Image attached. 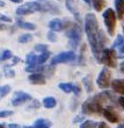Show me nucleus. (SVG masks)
I'll return each mask as SVG.
<instances>
[{
    "instance_id": "nucleus-1",
    "label": "nucleus",
    "mask_w": 124,
    "mask_h": 128,
    "mask_svg": "<svg viewBox=\"0 0 124 128\" xmlns=\"http://www.w3.org/2000/svg\"><path fill=\"white\" fill-rule=\"evenodd\" d=\"M100 28L95 14L88 13L85 16V33L88 38V43L91 47L92 54L97 62L101 61V52L103 51L104 47L100 41Z\"/></svg>"
},
{
    "instance_id": "nucleus-2",
    "label": "nucleus",
    "mask_w": 124,
    "mask_h": 128,
    "mask_svg": "<svg viewBox=\"0 0 124 128\" xmlns=\"http://www.w3.org/2000/svg\"><path fill=\"white\" fill-rule=\"evenodd\" d=\"M104 108V104L102 101L100 93L94 97L88 98L84 104L81 105V111L84 115H93V114H102Z\"/></svg>"
},
{
    "instance_id": "nucleus-3",
    "label": "nucleus",
    "mask_w": 124,
    "mask_h": 128,
    "mask_svg": "<svg viewBox=\"0 0 124 128\" xmlns=\"http://www.w3.org/2000/svg\"><path fill=\"white\" fill-rule=\"evenodd\" d=\"M64 22H65L64 24V29L66 32L65 35L70 40V46L73 48H77L79 46V42L81 41V34H82L80 26L77 22H73V21L70 20H65Z\"/></svg>"
},
{
    "instance_id": "nucleus-4",
    "label": "nucleus",
    "mask_w": 124,
    "mask_h": 128,
    "mask_svg": "<svg viewBox=\"0 0 124 128\" xmlns=\"http://www.w3.org/2000/svg\"><path fill=\"white\" fill-rule=\"evenodd\" d=\"M102 18H103V22H104L106 28H107L108 34H109L110 36H113L115 34L116 21H117L116 13L113 10V8H107V10L103 12V14H102Z\"/></svg>"
},
{
    "instance_id": "nucleus-5",
    "label": "nucleus",
    "mask_w": 124,
    "mask_h": 128,
    "mask_svg": "<svg viewBox=\"0 0 124 128\" xmlns=\"http://www.w3.org/2000/svg\"><path fill=\"white\" fill-rule=\"evenodd\" d=\"M117 56H116V52H115L113 49H107L104 48L103 51L101 52V61L100 63H103L106 65V68H114L117 66Z\"/></svg>"
},
{
    "instance_id": "nucleus-6",
    "label": "nucleus",
    "mask_w": 124,
    "mask_h": 128,
    "mask_svg": "<svg viewBox=\"0 0 124 128\" xmlns=\"http://www.w3.org/2000/svg\"><path fill=\"white\" fill-rule=\"evenodd\" d=\"M41 10H42V4H40L38 1H29L17 7L16 14L17 15H28L35 12H41Z\"/></svg>"
},
{
    "instance_id": "nucleus-7",
    "label": "nucleus",
    "mask_w": 124,
    "mask_h": 128,
    "mask_svg": "<svg viewBox=\"0 0 124 128\" xmlns=\"http://www.w3.org/2000/svg\"><path fill=\"white\" fill-rule=\"evenodd\" d=\"M96 85L102 90H106L111 85V71L109 68H103L96 78Z\"/></svg>"
},
{
    "instance_id": "nucleus-8",
    "label": "nucleus",
    "mask_w": 124,
    "mask_h": 128,
    "mask_svg": "<svg viewBox=\"0 0 124 128\" xmlns=\"http://www.w3.org/2000/svg\"><path fill=\"white\" fill-rule=\"evenodd\" d=\"M77 60V55L74 51H64V52H61V54L56 55L52 61H51V65L55 66L57 64H64V63H70V62Z\"/></svg>"
},
{
    "instance_id": "nucleus-9",
    "label": "nucleus",
    "mask_w": 124,
    "mask_h": 128,
    "mask_svg": "<svg viewBox=\"0 0 124 128\" xmlns=\"http://www.w3.org/2000/svg\"><path fill=\"white\" fill-rule=\"evenodd\" d=\"M33 98L30 94H28L23 91H16L14 92L13 98H12V105L14 107H17L20 105H23L24 102H28V101H31Z\"/></svg>"
},
{
    "instance_id": "nucleus-10",
    "label": "nucleus",
    "mask_w": 124,
    "mask_h": 128,
    "mask_svg": "<svg viewBox=\"0 0 124 128\" xmlns=\"http://www.w3.org/2000/svg\"><path fill=\"white\" fill-rule=\"evenodd\" d=\"M111 49L116 52L118 60H124V37L121 34H118L116 36V40L114 41Z\"/></svg>"
},
{
    "instance_id": "nucleus-11",
    "label": "nucleus",
    "mask_w": 124,
    "mask_h": 128,
    "mask_svg": "<svg viewBox=\"0 0 124 128\" xmlns=\"http://www.w3.org/2000/svg\"><path fill=\"white\" fill-rule=\"evenodd\" d=\"M58 88L64 93H74L75 96H79L81 93L80 85L73 84V83H59Z\"/></svg>"
},
{
    "instance_id": "nucleus-12",
    "label": "nucleus",
    "mask_w": 124,
    "mask_h": 128,
    "mask_svg": "<svg viewBox=\"0 0 124 128\" xmlns=\"http://www.w3.org/2000/svg\"><path fill=\"white\" fill-rule=\"evenodd\" d=\"M102 115L107 121L111 122V124H117L120 121V115L118 113L114 110V107H106L102 111Z\"/></svg>"
},
{
    "instance_id": "nucleus-13",
    "label": "nucleus",
    "mask_w": 124,
    "mask_h": 128,
    "mask_svg": "<svg viewBox=\"0 0 124 128\" xmlns=\"http://www.w3.org/2000/svg\"><path fill=\"white\" fill-rule=\"evenodd\" d=\"M110 88L115 93L120 94L121 97H124V79H113L111 80Z\"/></svg>"
},
{
    "instance_id": "nucleus-14",
    "label": "nucleus",
    "mask_w": 124,
    "mask_h": 128,
    "mask_svg": "<svg viewBox=\"0 0 124 128\" xmlns=\"http://www.w3.org/2000/svg\"><path fill=\"white\" fill-rule=\"evenodd\" d=\"M41 12H48V13H51V14H57V13H61V10L57 5H55L54 2L51 1H45L44 4H42V10Z\"/></svg>"
},
{
    "instance_id": "nucleus-15",
    "label": "nucleus",
    "mask_w": 124,
    "mask_h": 128,
    "mask_svg": "<svg viewBox=\"0 0 124 128\" xmlns=\"http://www.w3.org/2000/svg\"><path fill=\"white\" fill-rule=\"evenodd\" d=\"M28 80L34 85H44L47 83V78L44 77L43 74H31L28 77Z\"/></svg>"
},
{
    "instance_id": "nucleus-16",
    "label": "nucleus",
    "mask_w": 124,
    "mask_h": 128,
    "mask_svg": "<svg viewBox=\"0 0 124 128\" xmlns=\"http://www.w3.org/2000/svg\"><path fill=\"white\" fill-rule=\"evenodd\" d=\"M48 26L50 28V30L52 32H62L64 29V21L56 18V19H52L51 21H49Z\"/></svg>"
},
{
    "instance_id": "nucleus-17",
    "label": "nucleus",
    "mask_w": 124,
    "mask_h": 128,
    "mask_svg": "<svg viewBox=\"0 0 124 128\" xmlns=\"http://www.w3.org/2000/svg\"><path fill=\"white\" fill-rule=\"evenodd\" d=\"M115 10L116 16L120 20L124 19V0H115Z\"/></svg>"
},
{
    "instance_id": "nucleus-18",
    "label": "nucleus",
    "mask_w": 124,
    "mask_h": 128,
    "mask_svg": "<svg viewBox=\"0 0 124 128\" xmlns=\"http://www.w3.org/2000/svg\"><path fill=\"white\" fill-rule=\"evenodd\" d=\"M51 125H52V122H51L50 120L41 118V119H37V120H35L33 127L34 128H50Z\"/></svg>"
},
{
    "instance_id": "nucleus-19",
    "label": "nucleus",
    "mask_w": 124,
    "mask_h": 128,
    "mask_svg": "<svg viewBox=\"0 0 124 128\" xmlns=\"http://www.w3.org/2000/svg\"><path fill=\"white\" fill-rule=\"evenodd\" d=\"M42 105H43V107L47 108V110H52V108L56 107L57 100H56L54 97H45L43 100H42Z\"/></svg>"
},
{
    "instance_id": "nucleus-20",
    "label": "nucleus",
    "mask_w": 124,
    "mask_h": 128,
    "mask_svg": "<svg viewBox=\"0 0 124 128\" xmlns=\"http://www.w3.org/2000/svg\"><path fill=\"white\" fill-rule=\"evenodd\" d=\"M65 4H66V8L70 10L72 14H74V16H77L79 19V12L77 10V1L75 0H65Z\"/></svg>"
},
{
    "instance_id": "nucleus-21",
    "label": "nucleus",
    "mask_w": 124,
    "mask_h": 128,
    "mask_svg": "<svg viewBox=\"0 0 124 128\" xmlns=\"http://www.w3.org/2000/svg\"><path fill=\"white\" fill-rule=\"evenodd\" d=\"M16 26L19 28L26 29V30H35V29H36V26H35L34 24L26 22V21H21V20H17L16 21Z\"/></svg>"
},
{
    "instance_id": "nucleus-22",
    "label": "nucleus",
    "mask_w": 124,
    "mask_h": 128,
    "mask_svg": "<svg viewBox=\"0 0 124 128\" xmlns=\"http://www.w3.org/2000/svg\"><path fill=\"white\" fill-rule=\"evenodd\" d=\"M82 84H84L87 93H92V92H93V80H92L91 76H86V77L82 79Z\"/></svg>"
},
{
    "instance_id": "nucleus-23",
    "label": "nucleus",
    "mask_w": 124,
    "mask_h": 128,
    "mask_svg": "<svg viewBox=\"0 0 124 128\" xmlns=\"http://www.w3.org/2000/svg\"><path fill=\"white\" fill-rule=\"evenodd\" d=\"M50 57V52L47 51V52H43V54H40L37 56V61H36V66H43V64L49 60Z\"/></svg>"
},
{
    "instance_id": "nucleus-24",
    "label": "nucleus",
    "mask_w": 124,
    "mask_h": 128,
    "mask_svg": "<svg viewBox=\"0 0 124 128\" xmlns=\"http://www.w3.org/2000/svg\"><path fill=\"white\" fill-rule=\"evenodd\" d=\"M36 61H37V56L35 52H30L27 55L26 57V63L27 66H36Z\"/></svg>"
},
{
    "instance_id": "nucleus-25",
    "label": "nucleus",
    "mask_w": 124,
    "mask_h": 128,
    "mask_svg": "<svg viewBox=\"0 0 124 128\" xmlns=\"http://www.w3.org/2000/svg\"><path fill=\"white\" fill-rule=\"evenodd\" d=\"M92 6L96 12H101L103 10V7L106 6V1L104 0H92Z\"/></svg>"
},
{
    "instance_id": "nucleus-26",
    "label": "nucleus",
    "mask_w": 124,
    "mask_h": 128,
    "mask_svg": "<svg viewBox=\"0 0 124 128\" xmlns=\"http://www.w3.org/2000/svg\"><path fill=\"white\" fill-rule=\"evenodd\" d=\"M10 58H13V54L8 49H5L0 52V62H5L7 60H10Z\"/></svg>"
},
{
    "instance_id": "nucleus-27",
    "label": "nucleus",
    "mask_w": 124,
    "mask_h": 128,
    "mask_svg": "<svg viewBox=\"0 0 124 128\" xmlns=\"http://www.w3.org/2000/svg\"><path fill=\"white\" fill-rule=\"evenodd\" d=\"M97 125L99 124L94 120H85L79 128H97Z\"/></svg>"
},
{
    "instance_id": "nucleus-28",
    "label": "nucleus",
    "mask_w": 124,
    "mask_h": 128,
    "mask_svg": "<svg viewBox=\"0 0 124 128\" xmlns=\"http://www.w3.org/2000/svg\"><path fill=\"white\" fill-rule=\"evenodd\" d=\"M31 40H33V35H31V34H23V35H21V36L19 37V42L22 44L28 43V42H30Z\"/></svg>"
},
{
    "instance_id": "nucleus-29",
    "label": "nucleus",
    "mask_w": 124,
    "mask_h": 128,
    "mask_svg": "<svg viewBox=\"0 0 124 128\" xmlns=\"http://www.w3.org/2000/svg\"><path fill=\"white\" fill-rule=\"evenodd\" d=\"M10 86L9 85H2V86H0V99L1 98H5L8 93L10 92Z\"/></svg>"
},
{
    "instance_id": "nucleus-30",
    "label": "nucleus",
    "mask_w": 124,
    "mask_h": 128,
    "mask_svg": "<svg viewBox=\"0 0 124 128\" xmlns=\"http://www.w3.org/2000/svg\"><path fill=\"white\" fill-rule=\"evenodd\" d=\"M3 74H5V77H7V78H14L15 77V71H14L12 68L5 66L3 68Z\"/></svg>"
},
{
    "instance_id": "nucleus-31",
    "label": "nucleus",
    "mask_w": 124,
    "mask_h": 128,
    "mask_svg": "<svg viewBox=\"0 0 124 128\" xmlns=\"http://www.w3.org/2000/svg\"><path fill=\"white\" fill-rule=\"evenodd\" d=\"M34 50L36 51V52L43 54V52H47L48 51V46H45V44H36L34 47Z\"/></svg>"
},
{
    "instance_id": "nucleus-32",
    "label": "nucleus",
    "mask_w": 124,
    "mask_h": 128,
    "mask_svg": "<svg viewBox=\"0 0 124 128\" xmlns=\"http://www.w3.org/2000/svg\"><path fill=\"white\" fill-rule=\"evenodd\" d=\"M14 114L13 111H8V110H5V111H0V119H6L9 118Z\"/></svg>"
},
{
    "instance_id": "nucleus-33",
    "label": "nucleus",
    "mask_w": 124,
    "mask_h": 128,
    "mask_svg": "<svg viewBox=\"0 0 124 128\" xmlns=\"http://www.w3.org/2000/svg\"><path fill=\"white\" fill-rule=\"evenodd\" d=\"M40 106H41L40 101L33 99V100H31V104L28 106V110H37V108H40Z\"/></svg>"
},
{
    "instance_id": "nucleus-34",
    "label": "nucleus",
    "mask_w": 124,
    "mask_h": 128,
    "mask_svg": "<svg viewBox=\"0 0 124 128\" xmlns=\"http://www.w3.org/2000/svg\"><path fill=\"white\" fill-rule=\"evenodd\" d=\"M47 37H48V40L50 41V42H56V41H57V36H56V33H55V32H52V30H50L49 33H48Z\"/></svg>"
},
{
    "instance_id": "nucleus-35",
    "label": "nucleus",
    "mask_w": 124,
    "mask_h": 128,
    "mask_svg": "<svg viewBox=\"0 0 124 128\" xmlns=\"http://www.w3.org/2000/svg\"><path fill=\"white\" fill-rule=\"evenodd\" d=\"M21 60L19 57H16V56H13V58H12V62H10L8 65H6L7 68H10V66H13V65H15V64H17L19 62H20Z\"/></svg>"
},
{
    "instance_id": "nucleus-36",
    "label": "nucleus",
    "mask_w": 124,
    "mask_h": 128,
    "mask_svg": "<svg viewBox=\"0 0 124 128\" xmlns=\"http://www.w3.org/2000/svg\"><path fill=\"white\" fill-rule=\"evenodd\" d=\"M85 121V116H82V115H78L77 118H74L73 119V124H78V122H82Z\"/></svg>"
},
{
    "instance_id": "nucleus-37",
    "label": "nucleus",
    "mask_w": 124,
    "mask_h": 128,
    "mask_svg": "<svg viewBox=\"0 0 124 128\" xmlns=\"http://www.w3.org/2000/svg\"><path fill=\"white\" fill-rule=\"evenodd\" d=\"M0 21H1V22H12V19L6 16V15H1V14H0Z\"/></svg>"
},
{
    "instance_id": "nucleus-38",
    "label": "nucleus",
    "mask_w": 124,
    "mask_h": 128,
    "mask_svg": "<svg viewBox=\"0 0 124 128\" xmlns=\"http://www.w3.org/2000/svg\"><path fill=\"white\" fill-rule=\"evenodd\" d=\"M117 102H118V105H120V106H121V107L124 110V97H120V98H118Z\"/></svg>"
},
{
    "instance_id": "nucleus-39",
    "label": "nucleus",
    "mask_w": 124,
    "mask_h": 128,
    "mask_svg": "<svg viewBox=\"0 0 124 128\" xmlns=\"http://www.w3.org/2000/svg\"><path fill=\"white\" fill-rule=\"evenodd\" d=\"M97 128H110V127H109V126H108V124H106V122H99Z\"/></svg>"
},
{
    "instance_id": "nucleus-40",
    "label": "nucleus",
    "mask_w": 124,
    "mask_h": 128,
    "mask_svg": "<svg viewBox=\"0 0 124 128\" xmlns=\"http://www.w3.org/2000/svg\"><path fill=\"white\" fill-rule=\"evenodd\" d=\"M7 128H22V126L17 125V124H9L7 126Z\"/></svg>"
},
{
    "instance_id": "nucleus-41",
    "label": "nucleus",
    "mask_w": 124,
    "mask_h": 128,
    "mask_svg": "<svg viewBox=\"0 0 124 128\" xmlns=\"http://www.w3.org/2000/svg\"><path fill=\"white\" fill-rule=\"evenodd\" d=\"M120 71H121L122 74H124V62H122L121 65H120Z\"/></svg>"
},
{
    "instance_id": "nucleus-42",
    "label": "nucleus",
    "mask_w": 124,
    "mask_h": 128,
    "mask_svg": "<svg viewBox=\"0 0 124 128\" xmlns=\"http://www.w3.org/2000/svg\"><path fill=\"white\" fill-rule=\"evenodd\" d=\"M7 26L5 24H0V30H3V29H6Z\"/></svg>"
},
{
    "instance_id": "nucleus-43",
    "label": "nucleus",
    "mask_w": 124,
    "mask_h": 128,
    "mask_svg": "<svg viewBox=\"0 0 124 128\" xmlns=\"http://www.w3.org/2000/svg\"><path fill=\"white\" fill-rule=\"evenodd\" d=\"M10 1L14 4H22L23 2V0H10Z\"/></svg>"
},
{
    "instance_id": "nucleus-44",
    "label": "nucleus",
    "mask_w": 124,
    "mask_h": 128,
    "mask_svg": "<svg viewBox=\"0 0 124 128\" xmlns=\"http://www.w3.org/2000/svg\"><path fill=\"white\" fill-rule=\"evenodd\" d=\"M6 6V4L3 2V1H1V0H0V7H5Z\"/></svg>"
},
{
    "instance_id": "nucleus-45",
    "label": "nucleus",
    "mask_w": 124,
    "mask_h": 128,
    "mask_svg": "<svg viewBox=\"0 0 124 128\" xmlns=\"http://www.w3.org/2000/svg\"><path fill=\"white\" fill-rule=\"evenodd\" d=\"M116 128H124V124H120V125H118Z\"/></svg>"
},
{
    "instance_id": "nucleus-46",
    "label": "nucleus",
    "mask_w": 124,
    "mask_h": 128,
    "mask_svg": "<svg viewBox=\"0 0 124 128\" xmlns=\"http://www.w3.org/2000/svg\"><path fill=\"white\" fill-rule=\"evenodd\" d=\"M0 128H7V126L5 124H0Z\"/></svg>"
},
{
    "instance_id": "nucleus-47",
    "label": "nucleus",
    "mask_w": 124,
    "mask_h": 128,
    "mask_svg": "<svg viewBox=\"0 0 124 128\" xmlns=\"http://www.w3.org/2000/svg\"><path fill=\"white\" fill-rule=\"evenodd\" d=\"M84 1H85L86 4H87V5H89V4L92 2V0H84Z\"/></svg>"
},
{
    "instance_id": "nucleus-48",
    "label": "nucleus",
    "mask_w": 124,
    "mask_h": 128,
    "mask_svg": "<svg viewBox=\"0 0 124 128\" xmlns=\"http://www.w3.org/2000/svg\"><path fill=\"white\" fill-rule=\"evenodd\" d=\"M122 28H123V34H124V19L122 20Z\"/></svg>"
},
{
    "instance_id": "nucleus-49",
    "label": "nucleus",
    "mask_w": 124,
    "mask_h": 128,
    "mask_svg": "<svg viewBox=\"0 0 124 128\" xmlns=\"http://www.w3.org/2000/svg\"><path fill=\"white\" fill-rule=\"evenodd\" d=\"M22 128H34L33 126H22Z\"/></svg>"
},
{
    "instance_id": "nucleus-50",
    "label": "nucleus",
    "mask_w": 124,
    "mask_h": 128,
    "mask_svg": "<svg viewBox=\"0 0 124 128\" xmlns=\"http://www.w3.org/2000/svg\"><path fill=\"white\" fill-rule=\"evenodd\" d=\"M37 1H43V0H37Z\"/></svg>"
}]
</instances>
